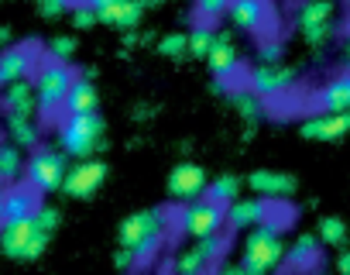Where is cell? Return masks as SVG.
Wrapping results in <instances>:
<instances>
[{
    "instance_id": "6da1fadb",
    "label": "cell",
    "mask_w": 350,
    "mask_h": 275,
    "mask_svg": "<svg viewBox=\"0 0 350 275\" xmlns=\"http://www.w3.org/2000/svg\"><path fill=\"white\" fill-rule=\"evenodd\" d=\"M165 231H168L165 210H137V213H131V217L120 220L117 244L127 248L137 265H144V261H151L158 254V248L165 241Z\"/></svg>"
},
{
    "instance_id": "7a4b0ae2",
    "label": "cell",
    "mask_w": 350,
    "mask_h": 275,
    "mask_svg": "<svg viewBox=\"0 0 350 275\" xmlns=\"http://www.w3.org/2000/svg\"><path fill=\"white\" fill-rule=\"evenodd\" d=\"M103 131H107V124L100 114H79V117L66 114V120L59 124V152L66 159L86 162V159H93V152L103 148Z\"/></svg>"
},
{
    "instance_id": "3957f363",
    "label": "cell",
    "mask_w": 350,
    "mask_h": 275,
    "mask_svg": "<svg viewBox=\"0 0 350 275\" xmlns=\"http://www.w3.org/2000/svg\"><path fill=\"white\" fill-rule=\"evenodd\" d=\"M285 241L282 231L271 224H261L254 231H247L244 237V251H241V265L247 275H271L282 261H285Z\"/></svg>"
},
{
    "instance_id": "277c9868",
    "label": "cell",
    "mask_w": 350,
    "mask_h": 275,
    "mask_svg": "<svg viewBox=\"0 0 350 275\" xmlns=\"http://www.w3.org/2000/svg\"><path fill=\"white\" fill-rule=\"evenodd\" d=\"M76 83V73L72 66L66 62H52V59H42L35 76H31V86H35V96H38V107L49 114V110H59L66 107V96Z\"/></svg>"
},
{
    "instance_id": "5b68a950",
    "label": "cell",
    "mask_w": 350,
    "mask_h": 275,
    "mask_svg": "<svg viewBox=\"0 0 350 275\" xmlns=\"http://www.w3.org/2000/svg\"><path fill=\"white\" fill-rule=\"evenodd\" d=\"M49 248V234L38 231L35 217L31 220H4L0 227V251L14 261H35Z\"/></svg>"
},
{
    "instance_id": "8992f818",
    "label": "cell",
    "mask_w": 350,
    "mask_h": 275,
    "mask_svg": "<svg viewBox=\"0 0 350 275\" xmlns=\"http://www.w3.org/2000/svg\"><path fill=\"white\" fill-rule=\"evenodd\" d=\"M66 172H69V159L59 152V148H49V145H38L25 166V183L42 196V193H55L62 189L66 183Z\"/></svg>"
},
{
    "instance_id": "52a82bcc",
    "label": "cell",
    "mask_w": 350,
    "mask_h": 275,
    "mask_svg": "<svg viewBox=\"0 0 350 275\" xmlns=\"http://www.w3.org/2000/svg\"><path fill=\"white\" fill-rule=\"evenodd\" d=\"M175 224H179V231H183L186 237L203 241V237L224 234V227H227V207H217V203H210V200H196V203H189V207L179 210Z\"/></svg>"
},
{
    "instance_id": "ba28073f",
    "label": "cell",
    "mask_w": 350,
    "mask_h": 275,
    "mask_svg": "<svg viewBox=\"0 0 350 275\" xmlns=\"http://www.w3.org/2000/svg\"><path fill=\"white\" fill-rule=\"evenodd\" d=\"M224 251H227V237L224 234L203 237L193 248H183L179 254H175V275H206L213 268V261L224 258Z\"/></svg>"
},
{
    "instance_id": "9c48e42d",
    "label": "cell",
    "mask_w": 350,
    "mask_h": 275,
    "mask_svg": "<svg viewBox=\"0 0 350 275\" xmlns=\"http://www.w3.org/2000/svg\"><path fill=\"white\" fill-rule=\"evenodd\" d=\"M295 86V69H288V66H254L251 73H247V90L258 96V100H278V96H285L288 90Z\"/></svg>"
},
{
    "instance_id": "30bf717a",
    "label": "cell",
    "mask_w": 350,
    "mask_h": 275,
    "mask_svg": "<svg viewBox=\"0 0 350 275\" xmlns=\"http://www.w3.org/2000/svg\"><path fill=\"white\" fill-rule=\"evenodd\" d=\"M148 8H151L148 0H93L96 21H103L110 28H120L124 35L141 28V18H144Z\"/></svg>"
},
{
    "instance_id": "8fae6325",
    "label": "cell",
    "mask_w": 350,
    "mask_h": 275,
    "mask_svg": "<svg viewBox=\"0 0 350 275\" xmlns=\"http://www.w3.org/2000/svg\"><path fill=\"white\" fill-rule=\"evenodd\" d=\"M206 186H210L206 172L200 166H193V162H183V166H175L168 172V200L183 203V207L203 200L206 196Z\"/></svg>"
},
{
    "instance_id": "7c38bea8",
    "label": "cell",
    "mask_w": 350,
    "mask_h": 275,
    "mask_svg": "<svg viewBox=\"0 0 350 275\" xmlns=\"http://www.w3.org/2000/svg\"><path fill=\"white\" fill-rule=\"evenodd\" d=\"M38 69V49L35 45H11L0 52V86H14V83H28Z\"/></svg>"
},
{
    "instance_id": "4fadbf2b",
    "label": "cell",
    "mask_w": 350,
    "mask_h": 275,
    "mask_svg": "<svg viewBox=\"0 0 350 275\" xmlns=\"http://www.w3.org/2000/svg\"><path fill=\"white\" fill-rule=\"evenodd\" d=\"M107 179V166L100 159H86V162H76L69 166L66 172V183H62V193L72 196V200H90Z\"/></svg>"
},
{
    "instance_id": "5bb4252c",
    "label": "cell",
    "mask_w": 350,
    "mask_h": 275,
    "mask_svg": "<svg viewBox=\"0 0 350 275\" xmlns=\"http://www.w3.org/2000/svg\"><path fill=\"white\" fill-rule=\"evenodd\" d=\"M206 66H210V73L217 76V90H230V79H234V73L241 69V52H237L230 31H217Z\"/></svg>"
},
{
    "instance_id": "9a60e30c",
    "label": "cell",
    "mask_w": 350,
    "mask_h": 275,
    "mask_svg": "<svg viewBox=\"0 0 350 275\" xmlns=\"http://www.w3.org/2000/svg\"><path fill=\"white\" fill-rule=\"evenodd\" d=\"M302 138L309 142H340V138L350 131V110L347 114H309L302 124H299Z\"/></svg>"
},
{
    "instance_id": "2e32d148",
    "label": "cell",
    "mask_w": 350,
    "mask_h": 275,
    "mask_svg": "<svg viewBox=\"0 0 350 275\" xmlns=\"http://www.w3.org/2000/svg\"><path fill=\"white\" fill-rule=\"evenodd\" d=\"M38 210H42V196L28 183L8 186L4 203H0V217H4V220H31Z\"/></svg>"
},
{
    "instance_id": "e0dca14e",
    "label": "cell",
    "mask_w": 350,
    "mask_h": 275,
    "mask_svg": "<svg viewBox=\"0 0 350 275\" xmlns=\"http://www.w3.org/2000/svg\"><path fill=\"white\" fill-rule=\"evenodd\" d=\"M247 186L261 196V200H285L295 189V176L278 172V169H254L247 176Z\"/></svg>"
},
{
    "instance_id": "ac0fdd59",
    "label": "cell",
    "mask_w": 350,
    "mask_h": 275,
    "mask_svg": "<svg viewBox=\"0 0 350 275\" xmlns=\"http://www.w3.org/2000/svg\"><path fill=\"white\" fill-rule=\"evenodd\" d=\"M268 224V200L251 196V200H237L234 207H227V227L234 231H254Z\"/></svg>"
},
{
    "instance_id": "d6986e66",
    "label": "cell",
    "mask_w": 350,
    "mask_h": 275,
    "mask_svg": "<svg viewBox=\"0 0 350 275\" xmlns=\"http://www.w3.org/2000/svg\"><path fill=\"white\" fill-rule=\"evenodd\" d=\"M316 107L319 114H347L350 110V73L333 76L316 90Z\"/></svg>"
},
{
    "instance_id": "ffe728a7",
    "label": "cell",
    "mask_w": 350,
    "mask_h": 275,
    "mask_svg": "<svg viewBox=\"0 0 350 275\" xmlns=\"http://www.w3.org/2000/svg\"><path fill=\"white\" fill-rule=\"evenodd\" d=\"M227 18H230V25L241 28V31H261L265 21L271 18V8L261 4V0H237V4H230Z\"/></svg>"
},
{
    "instance_id": "44dd1931",
    "label": "cell",
    "mask_w": 350,
    "mask_h": 275,
    "mask_svg": "<svg viewBox=\"0 0 350 275\" xmlns=\"http://www.w3.org/2000/svg\"><path fill=\"white\" fill-rule=\"evenodd\" d=\"M66 114L69 117H79V114H100V93L93 86L90 76H76L69 96H66Z\"/></svg>"
},
{
    "instance_id": "7402d4cb",
    "label": "cell",
    "mask_w": 350,
    "mask_h": 275,
    "mask_svg": "<svg viewBox=\"0 0 350 275\" xmlns=\"http://www.w3.org/2000/svg\"><path fill=\"white\" fill-rule=\"evenodd\" d=\"M319 254H323V244H319L316 234H302V237H295V241L285 248V261H288L295 272H309V268H316Z\"/></svg>"
},
{
    "instance_id": "603a6c76",
    "label": "cell",
    "mask_w": 350,
    "mask_h": 275,
    "mask_svg": "<svg viewBox=\"0 0 350 275\" xmlns=\"http://www.w3.org/2000/svg\"><path fill=\"white\" fill-rule=\"evenodd\" d=\"M4 107H8V117H31L35 107H38V96H35L31 79L8 86V90H4Z\"/></svg>"
},
{
    "instance_id": "cb8c5ba5",
    "label": "cell",
    "mask_w": 350,
    "mask_h": 275,
    "mask_svg": "<svg viewBox=\"0 0 350 275\" xmlns=\"http://www.w3.org/2000/svg\"><path fill=\"white\" fill-rule=\"evenodd\" d=\"M25 166H28V159H25V152H21L18 145L0 142V183L14 186V183L25 176Z\"/></svg>"
},
{
    "instance_id": "d4e9b609",
    "label": "cell",
    "mask_w": 350,
    "mask_h": 275,
    "mask_svg": "<svg viewBox=\"0 0 350 275\" xmlns=\"http://www.w3.org/2000/svg\"><path fill=\"white\" fill-rule=\"evenodd\" d=\"M292 21H295V28L326 25V21H333V4L329 0H306V4H299L292 11Z\"/></svg>"
},
{
    "instance_id": "484cf974",
    "label": "cell",
    "mask_w": 350,
    "mask_h": 275,
    "mask_svg": "<svg viewBox=\"0 0 350 275\" xmlns=\"http://www.w3.org/2000/svg\"><path fill=\"white\" fill-rule=\"evenodd\" d=\"M230 100H234V107H237V114H241V120H244L247 127L261 124V117L268 114V103H265V100H258L247 86H244V90H234V93H230Z\"/></svg>"
},
{
    "instance_id": "4316f807",
    "label": "cell",
    "mask_w": 350,
    "mask_h": 275,
    "mask_svg": "<svg viewBox=\"0 0 350 275\" xmlns=\"http://www.w3.org/2000/svg\"><path fill=\"white\" fill-rule=\"evenodd\" d=\"M203 200H210V203H217V207H234L237 200H241V179L237 176H217L210 186H206V196Z\"/></svg>"
},
{
    "instance_id": "83f0119b",
    "label": "cell",
    "mask_w": 350,
    "mask_h": 275,
    "mask_svg": "<svg viewBox=\"0 0 350 275\" xmlns=\"http://www.w3.org/2000/svg\"><path fill=\"white\" fill-rule=\"evenodd\" d=\"M8 138L11 145L25 148H38V124L31 117H8Z\"/></svg>"
},
{
    "instance_id": "f1b7e54d",
    "label": "cell",
    "mask_w": 350,
    "mask_h": 275,
    "mask_svg": "<svg viewBox=\"0 0 350 275\" xmlns=\"http://www.w3.org/2000/svg\"><path fill=\"white\" fill-rule=\"evenodd\" d=\"M213 38H217V25H200L189 31V55L193 59H210V49H213Z\"/></svg>"
},
{
    "instance_id": "f546056e",
    "label": "cell",
    "mask_w": 350,
    "mask_h": 275,
    "mask_svg": "<svg viewBox=\"0 0 350 275\" xmlns=\"http://www.w3.org/2000/svg\"><path fill=\"white\" fill-rule=\"evenodd\" d=\"M319 244H329V248H343L347 244V224L340 217H323L319 220V231H316Z\"/></svg>"
},
{
    "instance_id": "4dcf8cb0",
    "label": "cell",
    "mask_w": 350,
    "mask_h": 275,
    "mask_svg": "<svg viewBox=\"0 0 350 275\" xmlns=\"http://www.w3.org/2000/svg\"><path fill=\"white\" fill-rule=\"evenodd\" d=\"M186 52H189V35L186 31H168V35L158 38V55H165V59H183Z\"/></svg>"
},
{
    "instance_id": "1f68e13d",
    "label": "cell",
    "mask_w": 350,
    "mask_h": 275,
    "mask_svg": "<svg viewBox=\"0 0 350 275\" xmlns=\"http://www.w3.org/2000/svg\"><path fill=\"white\" fill-rule=\"evenodd\" d=\"M72 55H76V38H72V35H55V38H49L45 59H52V62H66V66H69Z\"/></svg>"
},
{
    "instance_id": "d6a6232c",
    "label": "cell",
    "mask_w": 350,
    "mask_h": 275,
    "mask_svg": "<svg viewBox=\"0 0 350 275\" xmlns=\"http://www.w3.org/2000/svg\"><path fill=\"white\" fill-rule=\"evenodd\" d=\"M299 35H302V42H306L309 49H323V45L333 38V21H326V25H312V28H299Z\"/></svg>"
},
{
    "instance_id": "836d02e7",
    "label": "cell",
    "mask_w": 350,
    "mask_h": 275,
    "mask_svg": "<svg viewBox=\"0 0 350 275\" xmlns=\"http://www.w3.org/2000/svg\"><path fill=\"white\" fill-rule=\"evenodd\" d=\"M230 11V4H224V0H203V4H196V18L200 25H213L217 18H224Z\"/></svg>"
},
{
    "instance_id": "e575fe53",
    "label": "cell",
    "mask_w": 350,
    "mask_h": 275,
    "mask_svg": "<svg viewBox=\"0 0 350 275\" xmlns=\"http://www.w3.org/2000/svg\"><path fill=\"white\" fill-rule=\"evenodd\" d=\"M69 18H72V28H96V25H100L93 4H72Z\"/></svg>"
},
{
    "instance_id": "d590c367",
    "label": "cell",
    "mask_w": 350,
    "mask_h": 275,
    "mask_svg": "<svg viewBox=\"0 0 350 275\" xmlns=\"http://www.w3.org/2000/svg\"><path fill=\"white\" fill-rule=\"evenodd\" d=\"M59 220H62V213H59L55 207H45V203H42V210L35 213V224H38V231H45L49 237L55 234V227H59Z\"/></svg>"
},
{
    "instance_id": "8d00e7d4",
    "label": "cell",
    "mask_w": 350,
    "mask_h": 275,
    "mask_svg": "<svg viewBox=\"0 0 350 275\" xmlns=\"http://www.w3.org/2000/svg\"><path fill=\"white\" fill-rule=\"evenodd\" d=\"M261 66H282V42H261Z\"/></svg>"
},
{
    "instance_id": "74e56055",
    "label": "cell",
    "mask_w": 350,
    "mask_h": 275,
    "mask_svg": "<svg viewBox=\"0 0 350 275\" xmlns=\"http://www.w3.org/2000/svg\"><path fill=\"white\" fill-rule=\"evenodd\" d=\"M69 11H72V4H66V0H45V4H38V14L42 18H62Z\"/></svg>"
},
{
    "instance_id": "f35d334b",
    "label": "cell",
    "mask_w": 350,
    "mask_h": 275,
    "mask_svg": "<svg viewBox=\"0 0 350 275\" xmlns=\"http://www.w3.org/2000/svg\"><path fill=\"white\" fill-rule=\"evenodd\" d=\"M113 265H117L120 272H131V268H137V261H134V254H131L127 248H117V251H113Z\"/></svg>"
},
{
    "instance_id": "ab89813d",
    "label": "cell",
    "mask_w": 350,
    "mask_h": 275,
    "mask_svg": "<svg viewBox=\"0 0 350 275\" xmlns=\"http://www.w3.org/2000/svg\"><path fill=\"white\" fill-rule=\"evenodd\" d=\"M336 275H350V248H340V254H336Z\"/></svg>"
},
{
    "instance_id": "60d3db41",
    "label": "cell",
    "mask_w": 350,
    "mask_h": 275,
    "mask_svg": "<svg viewBox=\"0 0 350 275\" xmlns=\"http://www.w3.org/2000/svg\"><path fill=\"white\" fill-rule=\"evenodd\" d=\"M217 275H247V272H244V265L237 261V265H224V268H220Z\"/></svg>"
},
{
    "instance_id": "b9f144b4",
    "label": "cell",
    "mask_w": 350,
    "mask_h": 275,
    "mask_svg": "<svg viewBox=\"0 0 350 275\" xmlns=\"http://www.w3.org/2000/svg\"><path fill=\"white\" fill-rule=\"evenodd\" d=\"M340 59H343V66H347V73H350V31L343 35V52H340Z\"/></svg>"
},
{
    "instance_id": "7bdbcfd3",
    "label": "cell",
    "mask_w": 350,
    "mask_h": 275,
    "mask_svg": "<svg viewBox=\"0 0 350 275\" xmlns=\"http://www.w3.org/2000/svg\"><path fill=\"white\" fill-rule=\"evenodd\" d=\"M8 42H11V28L0 25V49H8Z\"/></svg>"
},
{
    "instance_id": "ee69618b",
    "label": "cell",
    "mask_w": 350,
    "mask_h": 275,
    "mask_svg": "<svg viewBox=\"0 0 350 275\" xmlns=\"http://www.w3.org/2000/svg\"><path fill=\"white\" fill-rule=\"evenodd\" d=\"M4 193H8V186H4V183H0V203H4Z\"/></svg>"
},
{
    "instance_id": "f6af8a7d",
    "label": "cell",
    "mask_w": 350,
    "mask_h": 275,
    "mask_svg": "<svg viewBox=\"0 0 350 275\" xmlns=\"http://www.w3.org/2000/svg\"><path fill=\"white\" fill-rule=\"evenodd\" d=\"M0 227H4V217H0Z\"/></svg>"
}]
</instances>
